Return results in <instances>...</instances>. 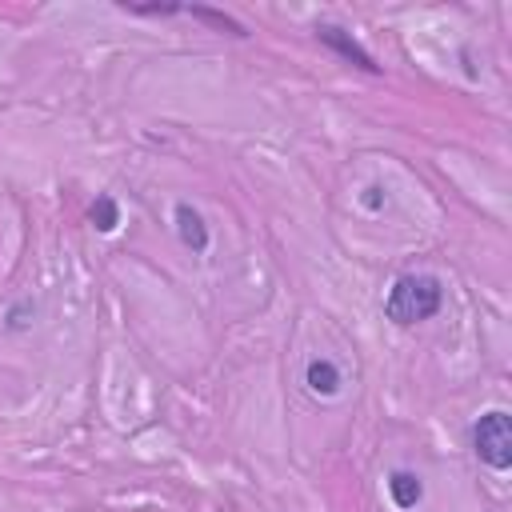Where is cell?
<instances>
[{"mask_svg": "<svg viewBox=\"0 0 512 512\" xmlns=\"http://www.w3.org/2000/svg\"><path fill=\"white\" fill-rule=\"evenodd\" d=\"M444 308V284L432 272H404L392 280L384 296V316L396 328H412L420 320H432Z\"/></svg>", "mask_w": 512, "mask_h": 512, "instance_id": "obj_1", "label": "cell"}, {"mask_svg": "<svg viewBox=\"0 0 512 512\" xmlns=\"http://www.w3.org/2000/svg\"><path fill=\"white\" fill-rule=\"evenodd\" d=\"M472 452L496 472L512 464V416L504 408H492L472 424Z\"/></svg>", "mask_w": 512, "mask_h": 512, "instance_id": "obj_2", "label": "cell"}, {"mask_svg": "<svg viewBox=\"0 0 512 512\" xmlns=\"http://www.w3.org/2000/svg\"><path fill=\"white\" fill-rule=\"evenodd\" d=\"M316 40H320L324 48H332L340 60H348L352 68H360V72H368V76H380V64L372 60V52H368L352 32H344V28H336V24H316Z\"/></svg>", "mask_w": 512, "mask_h": 512, "instance_id": "obj_3", "label": "cell"}, {"mask_svg": "<svg viewBox=\"0 0 512 512\" xmlns=\"http://www.w3.org/2000/svg\"><path fill=\"white\" fill-rule=\"evenodd\" d=\"M184 16H192V20L208 24V28L224 32V36H236V40H248V36H252L236 16H228V12H220V8H208V4H184Z\"/></svg>", "mask_w": 512, "mask_h": 512, "instance_id": "obj_4", "label": "cell"}, {"mask_svg": "<svg viewBox=\"0 0 512 512\" xmlns=\"http://www.w3.org/2000/svg\"><path fill=\"white\" fill-rule=\"evenodd\" d=\"M176 232H180L184 248H192L196 256L208 252V228H204V220L192 204H176Z\"/></svg>", "mask_w": 512, "mask_h": 512, "instance_id": "obj_5", "label": "cell"}, {"mask_svg": "<svg viewBox=\"0 0 512 512\" xmlns=\"http://www.w3.org/2000/svg\"><path fill=\"white\" fill-rule=\"evenodd\" d=\"M388 496H392V504H396L400 512H408V508H416V504H420L424 484H420V476H416V472L396 468V472L388 476Z\"/></svg>", "mask_w": 512, "mask_h": 512, "instance_id": "obj_6", "label": "cell"}, {"mask_svg": "<svg viewBox=\"0 0 512 512\" xmlns=\"http://www.w3.org/2000/svg\"><path fill=\"white\" fill-rule=\"evenodd\" d=\"M304 384H308L316 396H336V392H340V368H336L332 360H308Z\"/></svg>", "mask_w": 512, "mask_h": 512, "instance_id": "obj_7", "label": "cell"}, {"mask_svg": "<svg viewBox=\"0 0 512 512\" xmlns=\"http://www.w3.org/2000/svg\"><path fill=\"white\" fill-rule=\"evenodd\" d=\"M92 224H96V232H112V228L120 224V208H116L112 196H96V204H92Z\"/></svg>", "mask_w": 512, "mask_h": 512, "instance_id": "obj_8", "label": "cell"}, {"mask_svg": "<svg viewBox=\"0 0 512 512\" xmlns=\"http://www.w3.org/2000/svg\"><path fill=\"white\" fill-rule=\"evenodd\" d=\"M32 316H36V304H32V300H20V304H12V308H8L4 328H8V332H24V328L32 324Z\"/></svg>", "mask_w": 512, "mask_h": 512, "instance_id": "obj_9", "label": "cell"}, {"mask_svg": "<svg viewBox=\"0 0 512 512\" xmlns=\"http://www.w3.org/2000/svg\"><path fill=\"white\" fill-rule=\"evenodd\" d=\"M124 12H132V16H184V4H120Z\"/></svg>", "mask_w": 512, "mask_h": 512, "instance_id": "obj_10", "label": "cell"}, {"mask_svg": "<svg viewBox=\"0 0 512 512\" xmlns=\"http://www.w3.org/2000/svg\"><path fill=\"white\" fill-rule=\"evenodd\" d=\"M360 204H364V208H380V204H384V196H380V188H368V192L360 196Z\"/></svg>", "mask_w": 512, "mask_h": 512, "instance_id": "obj_11", "label": "cell"}]
</instances>
